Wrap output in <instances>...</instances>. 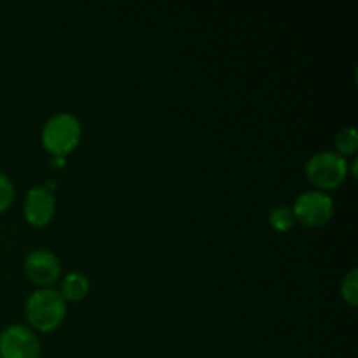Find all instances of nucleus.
<instances>
[{
	"label": "nucleus",
	"mask_w": 358,
	"mask_h": 358,
	"mask_svg": "<svg viewBox=\"0 0 358 358\" xmlns=\"http://www.w3.org/2000/svg\"><path fill=\"white\" fill-rule=\"evenodd\" d=\"M24 315L34 329L41 332H51L65 320L66 301L52 287L34 290L24 304Z\"/></svg>",
	"instance_id": "1"
},
{
	"label": "nucleus",
	"mask_w": 358,
	"mask_h": 358,
	"mask_svg": "<svg viewBox=\"0 0 358 358\" xmlns=\"http://www.w3.org/2000/svg\"><path fill=\"white\" fill-rule=\"evenodd\" d=\"M80 136H83V126L79 119L70 112H58L51 115L41 133L42 145L45 147V150L52 156L62 157L79 145Z\"/></svg>",
	"instance_id": "2"
},
{
	"label": "nucleus",
	"mask_w": 358,
	"mask_h": 358,
	"mask_svg": "<svg viewBox=\"0 0 358 358\" xmlns=\"http://www.w3.org/2000/svg\"><path fill=\"white\" fill-rule=\"evenodd\" d=\"M348 171L350 164L346 157L332 150H320L313 154L306 163V177L315 191L325 192L339 187L348 177Z\"/></svg>",
	"instance_id": "3"
},
{
	"label": "nucleus",
	"mask_w": 358,
	"mask_h": 358,
	"mask_svg": "<svg viewBox=\"0 0 358 358\" xmlns=\"http://www.w3.org/2000/svg\"><path fill=\"white\" fill-rule=\"evenodd\" d=\"M296 222L308 227H322L334 215V199L322 191L303 192L292 206Z\"/></svg>",
	"instance_id": "4"
},
{
	"label": "nucleus",
	"mask_w": 358,
	"mask_h": 358,
	"mask_svg": "<svg viewBox=\"0 0 358 358\" xmlns=\"http://www.w3.org/2000/svg\"><path fill=\"white\" fill-rule=\"evenodd\" d=\"M41 341L30 327L9 325L0 332V358H41Z\"/></svg>",
	"instance_id": "5"
},
{
	"label": "nucleus",
	"mask_w": 358,
	"mask_h": 358,
	"mask_svg": "<svg viewBox=\"0 0 358 358\" xmlns=\"http://www.w3.org/2000/svg\"><path fill=\"white\" fill-rule=\"evenodd\" d=\"M24 273L31 282L41 285L42 289H48L62 275V264L52 252L37 248V250H31L24 259Z\"/></svg>",
	"instance_id": "6"
},
{
	"label": "nucleus",
	"mask_w": 358,
	"mask_h": 358,
	"mask_svg": "<svg viewBox=\"0 0 358 358\" xmlns=\"http://www.w3.org/2000/svg\"><path fill=\"white\" fill-rule=\"evenodd\" d=\"M56 199L51 189L48 187H31L24 196L23 213L24 219L30 226L44 227L55 217Z\"/></svg>",
	"instance_id": "7"
},
{
	"label": "nucleus",
	"mask_w": 358,
	"mask_h": 358,
	"mask_svg": "<svg viewBox=\"0 0 358 358\" xmlns=\"http://www.w3.org/2000/svg\"><path fill=\"white\" fill-rule=\"evenodd\" d=\"M91 283L90 278L83 273H69V275L63 278L62 282V296L65 301H72V303H77V301H83L84 297L90 294Z\"/></svg>",
	"instance_id": "8"
},
{
	"label": "nucleus",
	"mask_w": 358,
	"mask_h": 358,
	"mask_svg": "<svg viewBox=\"0 0 358 358\" xmlns=\"http://www.w3.org/2000/svg\"><path fill=\"white\" fill-rule=\"evenodd\" d=\"M336 149L339 156H355L358 150V133L353 126H345L336 135Z\"/></svg>",
	"instance_id": "9"
},
{
	"label": "nucleus",
	"mask_w": 358,
	"mask_h": 358,
	"mask_svg": "<svg viewBox=\"0 0 358 358\" xmlns=\"http://www.w3.org/2000/svg\"><path fill=\"white\" fill-rule=\"evenodd\" d=\"M269 224H271L273 229L280 231V233H285L290 231L296 226V215H294L292 206L280 205L276 208H273L269 212Z\"/></svg>",
	"instance_id": "10"
},
{
	"label": "nucleus",
	"mask_w": 358,
	"mask_h": 358,
	"mask_svg": "<svg viewBox=\"0 0 358 358\" xmlns=\"http://www.w3.org/2000/svg\"><path fill=\"white\" fill-rule=\"evenodd\" d=\"M358 271L352 269L348 275H345L341 282V296L350 306H357L358 303Z\"/></svg>",
	"instance_id": "11"
},
{
	"label": "nucleus",
	"mask_w": 358,
	"mask_h": 358,
	"mask_svg": "<svg viewBox=\"0 0 358 358\" xmlns=\"http://www.w3.org/2000/svg\"><path fill=\"white\" fill-rule=\"evenodd\" d=\"M14 201V184L6 173L0 171V213L6 212Z\"/></svg>",
	"instance_id": "12"
},
{
	"label": "nucleus",
	"mask_w": 358,
	"mask_h": 358,
	"mask_svg": "<svg viewBox=\"0 0 358 358\" xmlns=\"http://www.w3.org/2000/svg\"><path fill=\"white\" fill-rule=\"evenodd\" d=\"M51 164H52V166H56V168L65 166V164H66V157H62V156H52V157H51Z\"/></svg>",
	"instance_id": "13"
}]
</instances>
